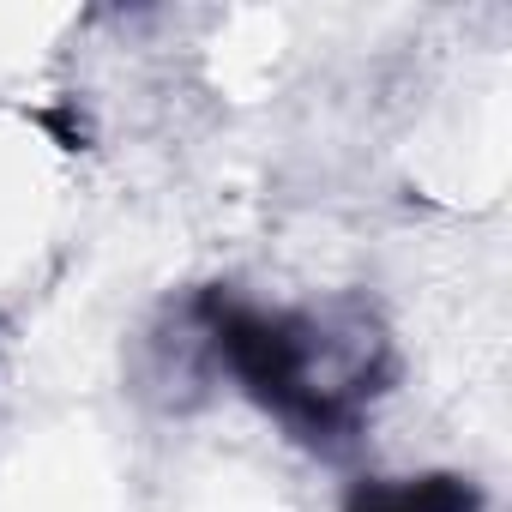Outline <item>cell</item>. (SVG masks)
Wrapping results in <instances>:
<instances>
[{
  "instance_id": "7a4b0ae2",
  "label": "cell",
  "mask_w": 512,
  "mask_h": 512,
  "mask_svg": "<svg viewBox=\"0 0 512 512\" xmlns=\"http://www.w3.org/2000/svg\"><path fill=\"white\" fill-rule=\"evenodd\" d=\"M344 512H482V488L458 470L362 476V482H350Z\"/></svg>"
},
{
  "instance_id": "6da1fadb",
  "label": "cell",
  "mask_w": 512,
  "mask_h": 512,
  "mask_svg": "<svg viewBox=\"0 0 512 512\" xmlns=\"http://www.w3.org/2000/svg\"><path fill=\"white\" fill-rule=\"evenodd\" d=\"M193 320L217 362L241 380V392L320 452H350L362 398L392 380L386 338H356L344 350V338L314 314H272L229 290H205L193 302Z\"/></svg>"
}]
</instances>
